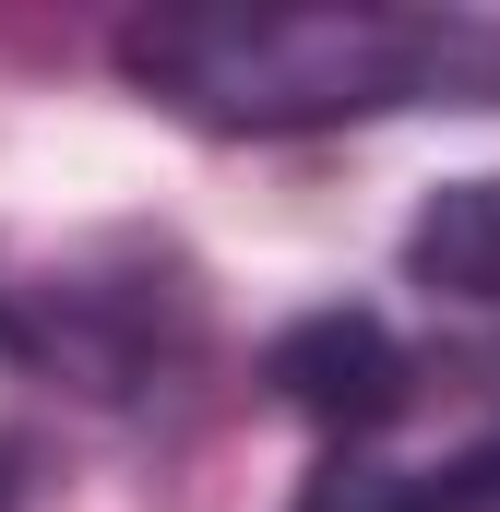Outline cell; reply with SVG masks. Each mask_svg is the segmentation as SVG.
I'll use <instances>...</instances> for the list:
<instances>
[{"label":"cell","instance_id":"6da1fadb","mask_svg":"<svg viewBox=\"0 0 500 512\" xmlns=\"http://www.w3.org/2000/svg\"><path fill=\"white\" fill-rule=\"evenodd\" d=\"M120 72L191 131H346L417 108H500L489 12H405V0H286V12H143L120 24Z\"/></svg>","mask_w":500,"mask_h":512},{"label":"cell","instance_id":"7a4b0ae2","mask_svg":"<svg viewBox=\"0 0 500 512\" xmlns=\"http://www.w3.org/2000/svg\"><path fill=\"white\" fill-rule=\"evenodd\" d=\"M500 501V346L405 370L393 417L334 441L298 512H477Z\"/></svg>","mask_w":500,"mask_h":512},{"label":"cell","instance_id":"3957f363","mask_svg":"<svg viewBox=\"0 0 500 512\" xmlns=\"http://www.w3.org/2000/svg\"><path fill=\"white\" fill-rule=\"evenodd\" d=\"M0 346L60 370V382H84V393H131L191 346V286H179V262L131 251V239L60 251L48 274L0 286Z\"/></svg>","mask_w":500,"mask_h":512},{"label":"cell","instance_id":"277c9868","mask_svg":"<svg viewBox=\"0 0 500 512\" xmlns=\"http://www.w3.org/2000/svg\"><path fill=\"white\" fill-rule=\"evenodd\" d=\"M262 370H274V393H286L298 417H322L334 441H358V429H381V417H393V393H405V370H417V358L381 334L370 310H310V322H298Z\"/></svg>","mask_w":500,"mask_h":512},{"label":"cell","instance_id":"5b68a950","mask_svg":"<svg viewBox=\"0 0 500 512\" xmlns=\"http://www.w3.org/2000/svg\"><path fill=\"white\" fill-rule=\"evenodd\" d=\"M405 274H417L429 298L500 310V179H453V191H429V215L405 227Z\"/></svg>","mask_w":500,"mask_h":512},{"label":"cell","instance_id":"8992f818","mask_svg":"<svg viewBox=\"0 0 500 512\" xmlns=\"http://www.w3.org/2000/svg\"><path fill=\"white\" fill-rule=\"evenodd\" d=\"M0 512H24V477H12V453H0Z\"/></svg>","mask_w":500,"mask_h":512}]
</instances>
